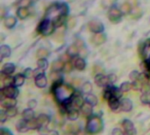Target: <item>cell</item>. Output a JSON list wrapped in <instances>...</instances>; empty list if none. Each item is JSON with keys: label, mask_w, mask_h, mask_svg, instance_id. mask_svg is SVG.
Returning a JSON list of instances; mask_svg holds the SVG:
<instances>
[{"label": "cell", "mask_w": 150, "mask_h": 135, "mask_svg": "<svg viewBox=\"0 0 150 135\" xmlns=\"http://www.w3.org/2000/svg\"><path fill=\"white\" fill-rule=\"evenodd\" d=\"M64 66H65V62H64L63 61H62L61 59H60V60H57V61H54L52 63V65H51L52 71L61 72L62 70H63Z\"/></svg>", "instance_id": "23"}, {"label": "cell", "mask_w": 150, "mask_h": 135, "mask_svg": "<svg viewBox=\"0 0 150 135\" xmlns=\"http://www.w3.org/2000/svg\"><path fill=\"white\" fill-rule=\"evenodd\" d=\"M34 83L40 89H43L47 86V76L44 72H41L34 76Z\"/></svg>", "instance_id": "7"}, {"label": "cell", "mask_w": 150, "mask_h": 135, "mask_svg": "<svg viewBox=\"0 0 150 135\" xmlns=\"http://www.w3.org/2000/svg\"><path fill=\"white\" fill-rule=\"evenodd\" d=\"M93 107L92 106H91L90 105H88V104H84V105L82 107V109L80 110V112H81V114L83 115V116H84V117H86L87 119L88 118H90L91 116H92V112H93V109H92Z\"/></svg>", "instance_id": "25"}, {"label": "cell", "mask_w": 150, "mask_h": 135, "mask_svg": "<svg viewBox=\"0 0 150 135\" xmlns=\"http://www.w3.org/2000/svg\"><path fill=\"white\" fill-rule=\"evenodd\" d=\"M121 11L123 14H128L132 11V4L128 2L127 3H124L122 5H121Z\"/></svg>", "instance_id": "36"}, {"label": "cell", "mask_w": 150, "mask_h": 135, "mask_svg": "<svg viewBox=\"0 0 150 135\" xmlns=\"http://www.w3.org/2000/svg\"><path fill=\"white\" fill-rule=\"evenodd\" d=\"M39 135H48L50 130L47 128V127H40L38 130H37Z\"/></svg>", "instance_id": "42"}, {"label": "cell", "mask_w": 150, "mask_h": 135, "mask_svg": "<svg viewBox=\"0 0 150 135\" xmlns=\"http://www.w3.org/2000/svg\"><path fill=\"white\" fill-rule=\"evenodd\" d=\"M25 77L24 76L23 74H17L13 76V80H12V85L16 86V87H20L24 84L25 83Z\"/></svg>", "instance_id": "20"}, {"label": "cell", "mask_w": 150, "mask_h": 135, "mask_svg": "<svg viewBox=\"0 0 150 135\" xmlns=\"http://www.w3.org/2000/svg\"><path fill=\"white\" fill-rule=\"evenodd\" d=\"M22 119H24L26 121H30L35 119V113L33 109H30V108H26L22 112Z\"/></svg>", "instance_id": "17"}, {"label": "cell", "mask_w": 150, "mask_h": 135, "mask_svg": "<svg viewBox=\"0 0 150 135\" xmlns=\"http://www.w3.org/2000/svg\"><path fill=\"white\" fill-rule=\"evenodd\" d=\"M125 134L126 135H136L137 134V130L136 128L131 129L129 131H125Z\"/></svg>", "instance_id": "51"}, {"label": "cell", "mask_w": 150, "mask_h": 135, "mask_svg": "<svg viewBox=\"0 0 150 135\" xmlns=\"http://www.w3.org/2000/svg\"><path fill=\"white\" fill-rule=\"evenodd\" d=\"M140 100H141V103L142 105H149L150 103V95L148 94H142L141 98H140Z\"/></svg>", "instance_id": "41"}, {"label": "cell", "mask_w": 150, "mask_h": 135, "mask_svg": "<svg viewBox=\"0 0 150 135\" xmlns=\"http://www.w3.org/2000/svg\"><path fill=\"white\" fill-rule=\"evenodd\" d=\"M141 91H142V94H148L150 95V83H145L142 85V88H141Z\"/></svg>", "instance_id": "40"}, {"label": "cell", "mask_w": 150, "mask_h": 135, "mask_svg": "<svg viewBox=\"0 0 150 135\" xmlns=\"http://www.w3.org/2000/svg\"><path fill=\"white\" fill-rule=\"evenodd\" d=\"M84 100H85V103L90 105L92 107H95L98 105V100L97 98V97L93 94H86L84 96Z\"/></svg>", "instance_id": "19"}, {"label": "cell", "mask_w": 150, "mask_h": 135, "mask_svg": "<svg viewBox=\"0 0 150 135\" xmlns=\"http://www.w3.org/2000/svg\"><path fill=\"white\" fill-rule=\"evenodd\" d=\"M15 128L18 133H21V134H25V133H27L28 131H30L29 126H28V121L25 120L24 119H21L17 121V123L15 125Z\"/></svg>", "instance_id": "11"}, {"label": "cell", "mask_w": 150, "mask_h": 135, "mask_svg": "<svg viewBox=\"0 0 150 135\" xmlns=\"http://www.w3.org/2000/svg\"><path fill=\"white\" fill-rule=\"evenodd\" d=\"M121 126H122V128L124 129V131H129L131 129H134L135 128L134 127V124L133 123V121H131L130 119H124L122 122H121Z\"/></svg>", "instance_id": "29"}, {"label": "cell", "mask_w": 150, "mask_h": 135, "mask_svg": "<svg viewBox=\"0 0 150 135\" xmlns=\"http://www.w3.org/2000/svg\"><path fill=\"white\" fill-rule=\"evenodd\" d=\"M48 135H60V134L56 130H50Z\"/></svg>", "instance_id": "53"}, {"label": "cell", "mask_w": 150, "mask_h": 135, "mask_svg": "<svg viewBox=\"0 0 150 135\" xmlns=\"http://www.w3.org/2000/svg\"><path fill=\"white\" fill-rule=\"evenodd\" d=\"M17 15L19 18L21 19H25L28 17L29 15V10L25 7V6H21L18 9L17 11Z\"/></svg>", "instance_id": "26"}, {"label": "cell", "mask_w": 150, "mask_h": 135, "mask_svg": "<svg viewBox=\"0 0 150 135\" xmlns=\"http://www.w3.org/2000/svg\"><path fill=\"white\" fill-rule=\"evenodd\" d=\"M15 69H16V67L13 63L7 62L3 65V67L1 69V74L5 75V76H11V74L14 73Z\"/></svg>", "instance_id": "15"}, {"label": "cell", "mask_w": 150, "mask_h": 135, "mask_svg": "<svg viewBox=\"0 0 150 135\" xmlns=\"http://www.w3.org/2000/svg\"><path fill=\"white\" fill-rule=\"evenodd\" d=\"M37 67L42 71H46L48 68V61L46 58H41L37 61Z\"/></svg>", "instance_id": "28"}, {"label": "cell", "mask_w": 150, "mask_h": 135, "mask_svg": "<svg viewBox=\"0 0 150 135\" xmlns=\"http://www.w3.org/2000/svg\"><path fill=\"white\" fill-rule=\"evenodd\" d=\"M112 135H126L125 134V131H123L122 129L119 128V127H115L112 129Z\"/></svg>", "instance_id": "48"}, {"label": "cell", "mask_w": 150, "mask_h": 135, "mask_svg": "<svg viewBox=\"0 0 150 135\" xmlns=\"http://www.w3.org/2000/svg\"><path fill=\"white\" fill-rule=\"evenodd\" d=\"M122 11L121 10L118 9L117 7H112L110 9L109 12H108V18L110 19L111 22L112 23H119L121 20V17H122Z\"/></svg>", "instance_id": "6"}, {"label": "cell", "mask_w": 150, "mask_h": 135, "mask_svg": "<svg viewBox=\"0 0 150 135\" xmlns=\"http://www.w3.org/2000/svg\"><path fill=\"white\" fill-rule=\"evenodd\" d=\"M133 102L129 98H122L120 100V110L124 112H130L133 110Z\"/></svg>", "instance_id": "13"}, {"label": "cell", "mask_w": 150, "mask_h": 135, "mask_svg": "<svg viewBox=\"0 0 150 135\" xmlns=\"http://www.w3.org/2000/svg\"><path fill=\"white\" fill-rule=\"evenodd\" d=\"M68 25H69V27H71V28H72V27H74V26H75V25H76V21H75V19H74V18H70V19L69 20V24H68Z\"/></svg>", "instance_id": "52"}, {"label": "cell", "mask_w": 150, "mask_h": 135, "mask_svg": "<svg viewBox=\"0 0 150 135\" xmlns=\"http://www.w3.org/2000/svg\"><path fill=\"white\" fill-rule=\"evenodd\" d=\"M74 44H75L76 47H78V48L80 49V51H81L82 49L85 48V44H84V42H83L81 39H76V40L75 41Z\"/></svg>", "instance_id": "45"}, {"label": "cell", "mask_w": 150, "mask_h": 135, "mask_svg": "<svg viewBox=\"0 0 150 135\" xmlns=\"http://www.w3.org/2000/svg\"><path fill=\"white\" fill-rule=\"evenodd\" d=\"M38 0H30V2L31 3H35V2H37Z\"/></svg>", "instance_id": "55"}, {"label": "cell", "mask_w": 150, "mask_h": 135, "mask_svg": "<svg viewBox=\"0 0 150 135\" xmlns=\"http://www.w3.org/2000/svg\"><path fill=\"white\" fill-rule=\"evenodd\" d=\"M69 11V7L66 4H52L46 11L45 18H48L52 20L54 24V22L62 16H67Z\"/></svg>", "instance_id": "1"}, {"label": "cell", "mask_w": 150, "mask_h": 135, "mask_svg": "<svg viewBox=\"0 0 150 135\" xmlns=\"http://www.w3.org/2000/svg\"><path fill=\"white\" fill-rule=\"evenodd\" d=\"M120 89L121 90V91L123 93L125 92H128L130 91L131 90H133V83H130V82H124L120 84Z\"/></svg>", "instance_id": "32"}, {"label": "cell", "mask_w": 150, "mask_h": 135, "mask_svg": "<svg viewBox=\"0 0 150 135\" xmlns=\"http://www.w3.org/2000/svg\"><path fill=\"white\" fill-rule=\"evenodd\" d=\"M85 104V100H84V97H83L79 92L76 91L74 93V95L71 98V105L72 107L77 110H81L82 107Z\"/></svg>", "instance_id": "5"}, {"label": "cell", "mask_w": 150, "mask_h": 135, "mask_svg": "<svg viewBox=\"0 0 150 135\" xmlns=\"http://www.w3.org/2000/svg\"><path fill=\"white\" fill-rule=\"evenodd\" d=\"M103 98H104V99L105 100V101H109L110 99H112V98H114L113 97V94H112V90H111V87H110V85H108V86H106L105 88V90H104V93H103Z\"/></svg>", "instance_id": "30"}, {"label": "cell", "mask_w": 150, "mask_h": 135, "mask_svg": "<svg viewBox=\"0 0 150 135\" xmlns=\"http://www.w3.org/2000/svg\"><path fill=\"white\" fill-rule=\"evenodd\" d=\"M22 74L24 75V76H25L26 79H31L32 77H34V70L32 69H30V68L25 69Z\"/></svg>", "instance_id": "39"}, {"label": "cell", "mask_w": 150, "mask_h": 135, "mask_svg": "<svg viewBox=\"0 0 150 135\" xmlns=\"http://www.w3.org/2000/svg\"><path fill=\"white\" fill-rule=\"evenodd\" d=\"M0 135H13L8 129L1 128L0 129Z\"/></svg>", "instance_id": "50"}, {"label": "cell", "mask_w": 150, "mask_h": 135, "mask_svg": "<svg viewBox=\"0 0 150 135\" xmlns=\"http://www.w3.org/2000/svg\"><path fill=\"white\" fill-rule=\"evenodd\" d=\"M94 82L95 83L99 86V87H106L109 85V81L107 76L102 74V73H98L95 77H94Z\"/></svg>", "instance_id": "9"}, {"label": "cell", "mask_w": 150, "mask_h": 135, "mask_svg": "<svg viewBox=\"0 0 150 135\" xmlns=\"http://www.w3.org/2000/svg\"><path fill=\"white\" fill-rule=\"evenodd\" d=\"M128 3H130L132 5H136L137 4V0H128Z\"/></svg>", "instance_id": "54"}, {"label": "cell", "mask_w": 150, "mask_h": 135, "mask_svg": "<svg viewBox=\"0 0 150 135\" xmlns=\"http://www.w3.org/2000/svg\"><path fill=\"white\" fill-rule=\"evenodd\" d=\"M104 125L101 118L96 115H92L90 118H88L87 126H86V132L91 134H95L98 133H100L103 130Z\"/></svg>", "instance_id": "2"}, {"label": "cell", "mask_w": 150, "mask_h": 135, "mask_svg": "<svg viewBox=\"0 0 150 135\" xmlns=\"http://www.w3.org/2000/svg\"><path fill=\"white\" fill-rule=\"evenodd\" d=\"M49 55V51L45 48V47H40L37 50L36 52V56L37 58L39 59H41V58H47V56Z\"/></svg>", "instance_id": "31"}, {"label": "cell", "mask_w": 150, "mask_h": 135, "mask_svg": "<svg viewBox=\"0 0 150 135\" xmlns=\"http://www.w3.org/2000/svg\"><path fill=\"white\" fill-rule=\"evenodd\" d=\"M16 23H17V18L13 16H9L4 19V25H5V27H7L9 29L13 28L15 26Z\"/></svg>", "instance_id": "27"}, {"label": "cell", "mask_w": 150, "mask_h": 135, "mask_svg": "<svg viewBox=\"0 0 150 135\" xmlns=\"http://www.w3.org/2000/svg\"><path fill=\"white\" fill-rule=\"evenodd\" d=\"M81 114V112L80 110H77V109H75V108H72L71 110H69L68 112H67V118L70 121H76L78 119L79 116Z\"/></svg>", "instance_id": "18"}, {"label": "cell", "mask_w": 150, "mask_h": 135, "mask_svg": "<svg viewBox=\"0 0 150 135\" xmlns=\"http://www.w3.org/2000/svg\"><path fill=\"white\" fill-rule=\"evenodd\" d=\"M73 62H70V61H68V62H65V66H64V69H63V71L65 73H69L72 69H73Z\"/></svg>", "instance_id": "43"}, {"label": "cell", "mask_w": 150, "mask_h": 135, "mask_svg": "<svg viewBox=\"0 0 150 135\" xmlns=\"http://www.w3.org/2000/svg\"><path fill=\"white\" fill-rule=\"evenodd\" d=\"M107 77L109 81V85H112L117 81V76L115 74H109L107 75Z\"/></svg>", "instance_id": "44"}, {"label": "cell", "mask_w": 150, "mask_h": 135, "mask_svg": "<svg viewBox=\"0 0 150 135\" xmlns=\"http://www.w3.org/2000/svg\"><path fill=\"white\" fill-rule=\"evenodd\" d=\"M141 76H142V73H140L137 70H133L129 74V78H130V80L132 82H137V81L140 80Z\"/></svg>", "instance_id": "35"}, {"label": "cell", "mask_w": 150, "mask_h": 135, "mask_svg": "<svg viewBox=\"0 0 150 135\" xmlns=\"http://www.w3.org/2000/svg\"><path fill=\"white\" fill-rule=\"evenodd\" d=\"M89 29L94 33H100L104 31V25L97 19H93L89 23Z\"/></svg>", "instance_id": "8"}, {"label": "cell", "mask_w": 150, "mask_h": 135, "mask_svg": "<svg viewBox=\"0 0 150 135\" xmlns=\"http://www.w3.org/2000/svg\"><path fill=\"white\" fill-rule=\"evenodd\" d=\"M66 53L70 56V58H75V57H77L78 54H80V49L78 48V47H76L75 44H73L68 47Z\"/></svg>", "instance_id": "21"}, {"label": "cell", "mask_w": 150, "mask_h": 135, "mask_svg": "<svg viewBox=\"0 0 150 135\" xmlns=\"http://www.w3.org/2000/svg\"><path fill=\"white\" fill-rule=\"evenodd\" d=\"M54 29H55V25H54V22L52 20H50L48 18H45L40 23V25L38 26V32L45 36L53 33Z\"/></svg>", "instance_id": "3"}, {"label": "cell", "mask_w": 150, "mask_h": 135, "mask_svg": "<svg viewBox=\"0 0 150 135\" xmlns=\"http://www.w3.org/2000/svg\"><path fill=\"white\" fill-rule=\"evenodd\" d=\"M37 105H38V103L35 99H30L27 101V107L30 109H34L37 106Z\"/></svg>", "instance_id": "47"}, {"label": "cell", "mask_w": 150, "mask_h": 135, "mask_svg": "<svg viewBox=\"0 0 150 135\" xmlns=\"http://www.w3.org/2000/svg\"><path fill=\"white\" fill-rule=\"evenodd\" d=\"M64 39V33L62 32H58L55 36H54V40L57 41V42H62Z\"/></svg>", "instance_id": "49"}, {"label": "cell", "mask_w": 150, "mask_h": 135, "mask_svg": "<svg viewBox=\"0 0 150 135\" xmlns=\"http://www.w3.org/2000/svg\"><path fill=\"white\" fill-rule=\"evenodd\" d=\"M0 105L2 106V108H4V109L16 107V105H17V100H16V98H10L1 97Z\"/></svg>", "instance_id": "10"}, {"label": "cell", "mask_w": 150, "mask_h": 135, "mask_svg": "<svg viewBox=\"0 0 150 135\" xmlns=\"http://www.w3.org/2000/svg\"><path fill=\"white\" fill-rule=\"evenodd\" d=\"M4 110L6 112L8 118H14L18 114V108L17 107H11V108H8V109H4Z\"/></svg>", "instance_id": "37"}, {"label": "cell", "mask_w": 150, "mask_h": 135, "mask_svg": "<svg viewBox=\"0 0 150 135\" xmlns=\"http://www.w3.org/2000/svg\"><path fill=\"white\" fill-rule=\"evenodd\" d=\"M111 87V90L112 91V94H113V97L114 98H117L119 99H120L123 96V92L121 91V90L116 86H113V85H110Z\"/></svg>", "instance_id": "34"}, {"label": "cell", "mask_w": 150, "mask_h": 135, "mask_svg": "<svg viewBox=\"0 0 150 135\" xmlns=\"http://www.w3.org/2000/svg\"><path fill=\"white\" fill-rule=\"evenodd\" d=\"M108 106L112 111H116L120 109V100L117 98H112L108 101Z\"/></svg>", "instance_id": "24"}, {"label": "cell", "mask_w": 150, "mask_h": 135, "mask_svg": "<svg viewBox=\"0 0 150 135\" xmlns=\"http://www.w3.org/2000/svg\"><path fill=\"white\" fill-rule=\"evenodd\" d=\"M8 119V116L6 114L5 110H1L0 111V122L1 123H4Z\"/></svg>", "instance_id": "46"}, {"label": "cell", "mask_w": 150, "mask_h": 135, "mask_svg": "<svg viewBox=\"0 0 150 135\" xmlns=\"http://www.w3.org/2000/svg\"><path fill=\"white\" fill-rule=\"evenodd\" d=\"M82 91L86 94H91L92 91V84L90 82H84L82 85Z\"/></svg>", "instance_id": "33"}, {"label": "cell", "mask_w": 150, "mask_h": 135, "mask_svg": "<svg viewBox=\"0 0 150 135\" xmlns=\"http://www.w3.org/2000/svg\"><path fill=\"white\" fill-rule=\"evenodd\" d=\"M149 107H150V103H149Z\"/></svg>", "instance_id": "56"}, {"label": "cell", "mask_w": 150, "mask_h": 135, "mask_svg": "<svg viewBox=\"0 0 150 135\" xmlns=\"http://www.w3.org/2000/svg\"><path fill=\"white\" fill-rule=\"evenodd\" d=\"M36 120L40 127H47L51 121L50 116L46 113H40L36 117Z\"/></svg>", "instance_id": "14"}, {"label": "cell", "mask_w": 150, "mask_h": 135, "mask_svg": "<svg viewBox=\"0 0 150 135\" xmlns=\"http://www.w3.org/2000/svg\"><path fill=\"white\" fill-rule=\"evenodd\" d=\"M19 94V90L18 87L14 85L4 86L1 89V97L10 98H17Z\"/></svg>", "instance_id": "4"}, {"label": "cell", "mask_w": 150, "mask_h": 135, "mask_svg": "<svg viewBox=\"0 0 150 135\" xmlns=\"http://www.w3.org/2000/svg\"><path fill=\"white\" fill-rule=\"evenodd\" d=\"M11 47L8 45H2L0 47V56H1V60H3L4 58H8L11 56Z\"/></svg>", "instance_id": "22"}, {"label": "cell", "mask_w": 150, "mask_h": 135, "mask_svg": "<svg viewBox=\"0 0 150 135\" xmlns=\"http://www.w3.org/2000/svg\"><path fill=\"white\" fill-rule=\"evenodd\" d=\"M28 126H29V129L30 130H36L37 131L40 127V126L39 125V123L36 120V118L34 119H33V120L28 121Z\"/></svg>", "instance_id": "38"}, {"label": "cell", "mask_w": 150, "mask_h": 135, "mask_svg": "<svg viewBox=\"0 0 150 135\" xmlns=\"http://www.w3.org/2000/svg\"><path fill=\"white\" fill-rule=\"evenodd\" d=\"M73 66L76 69L79 71H83L86 68V61H84L83 57L77 56V57L73 58Z\"/></svg>", "instance_id": "12"}, {"label": "cell", "mask_w": 150, "mask_h": 135, "mask_svg": "<svg viewBox=\"0 0 150 135\" xmlns=\"http://www.w3.org/2000/svg\"><path fill=\"white\" fill-rule=\"evenodd\" d=\"M106 40V36L105 34H104L103 33H95V35L91 38V41L94 45L98 46V45H102L105 42Z\"/></svg>", "instance_id": "16"}]
</instances>
